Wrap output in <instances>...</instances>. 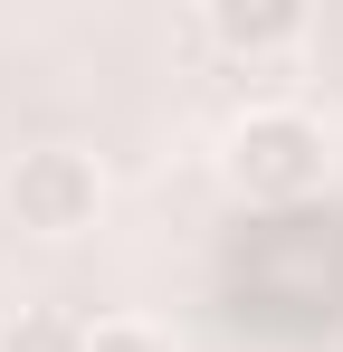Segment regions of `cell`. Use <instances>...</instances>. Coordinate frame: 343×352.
<instances>
[{
    "label": "cell",
    "mask_w": 343,
    "mask_h": 352,
    "mask_svg": "<svg viewBox=\"0 0 343 352\" xmlns=\"http://www.w3.org/2000/svg\"><path fill=\"white\" fill-rule=\"evenodd\" d=\"M86 352H172V333L143 314H105V324H86Z\"/></svg>",
    "instance_id": "cell-5"
},
{
    "label": "cell",
    "mask_w": 343,
    "mask_h": 352,
    "mask_svg": "<svg viewBox=\"0 0 343 352\" xmlns=\"http://www.w3.org/2000/svg\"><path fill=\"white\" fill-rule=\"evenodd\" d=\"M0 210L19 238H86L105 219V162L76 153V143H29L0 172Z\"/></svg>",
    "instance_id": "cell-2"
},
{
    "label": "cell",
    "mask_w": 343,
    "mask_h": 352,
    "mask_svg": "<svg viewBox=\"0 0 343 352\" xmlns=\"http://www.w3.org/2000/svg\"><path fill=\"white\" fill-rule=\"evenodd\" d=\"M220 172H229L238 200H258V210H295V200L324 190L334 143H324V124L305 115V105H248V115L229 124V143H220Z\"/></svg>",
    "instance_id": "cell-1"
},
{
    "label": "cell",
    "mask_w": 343,
    "mask_h": 352,
    "mask_svg": "<svg viewBox=\"0 0 343 352\" xmlns=\"http://www.w3.org/2000/svg\"><path fill=\"white\" fill-rule=\"evenodd\" d=\"M0 352H86V324L57 314V305H19V314L0 324Z\"/></svg>",
    "instance_id": "cell-4"
},
{
    "label": "cell",
    "mask_w": 343,
    "mask_h": 352,
    "mask_svg": "<svg viewBox=\"0 0 343 352\" xmlns=\"http://www.w3.org/2000/svg\"><path fill=\"white\" fill-rule=\"evenodd\" d=\"M200 29L220 38L229 58H286V48H305V0H210L200 10Z\"/></svg>",
    "instance_id": "cell-3"
}]
</instances>
